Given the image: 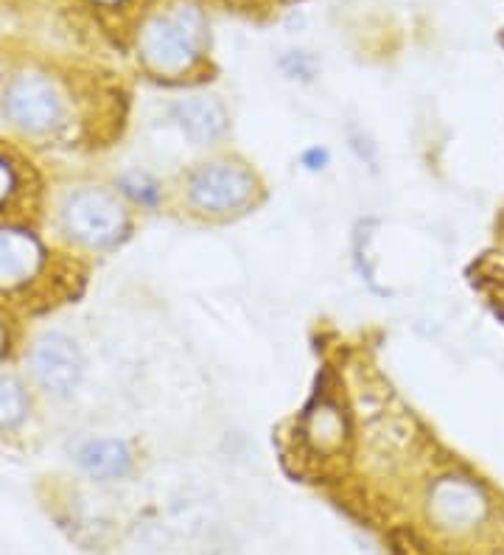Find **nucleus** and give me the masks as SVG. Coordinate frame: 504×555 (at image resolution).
<instances>
[{
  "mask_svg": "<svg viewBox=\"0 0 504 555\" xmlns=\"http://www.w3.org/2000/svg\"><path fill=\"white\" fill-rule=\"evenodd\" d=\"M205 21L196 9H177L155 17L141 37L143 60L160 74H182L202 56Z\"/></svg>",
  "mask_w": 504,
  "mask_h": 555,
  "instance_id": "f257e3e1",
  "label": "nucleus"
},
{
  "mask_svg": "<svg viewBox=\"0 0 504 555\" xmlns=\"http://www.w3.org/2000/svg\"><path fill=\"white\" fill-rule=\"evenodd\" d=\"M62 228L76 244L107 250L127 233V210L101 189H79L62 205Z\"/></svg>",
  "mask_w": 504,
  "mask_h": 555,
  "instance_id": "f03ea898",
  "label": "nucleus"
},
{
  "mask_svg": "<svg viewBox=\"0 0 504 555\" xmlns=\"http://www.w3.org/2000/svg\"><path fill=\"white\" fill-rule=\"evenodd\" d=\"M3 113L14 127L28 135H46L62 121L65 102L54 81L31 70V74L14 76L3 95Z\"/></svg>",
  "mask_w": 504,
  "mask_h": 555,
  "instance_id": "7ed1b4c3",
  "label": "nucleus"
},
{
  "mask_svg": "<svg viewBox=\"0 0 504 555\" xmlns=\"http://www.w3.org/2000/svg\"><path fill=\"white\" fill-rule=\"evenodd\" d=\"M34 382L54 399H67L79 387L85 376V357L79 346L67 334L48 332L42 334L28 357Z\"/></svg>",
  "mask_w": 504,
  "mask_h": 555,
  "instance_id": "20e7f679",
  "label": "nucleus"
},
{
  "mask_svg": "<svg viewBox=\"0 0 504 555\" xmlns=\"http://www.w3.org/2000/svg\"><path fill=\"white\" fill-rule=\"evenodd\" d=\"M256 180L242 166L233 163H208L191 175L189 194L191 203L208 214H230L253 199Z\"/></svg>",
  "mask_w": 504,
  "mask_h": 555,
  "instance_id": "39448f33",
  "label": "nucleus"
},
{
  "mask_svg": "<svg viewBox=\"0 0 504 555\" xmlns=\"http://www.w3.org/2000/svg\"><path fill=\"white\" fill-rule=\"evenodd\" d=\"M431 519L445 530H470L474 525L484 519L488 514V502L484 494L474 482L460 480V477H445L437 482L429 494Z\"/></svg>",
  "mask_w": 504,
  "mask_h": 555,
  "instance_id": "423d86ee",
  "label": "nucleus"
},
{
  "mask_svg": "<svg viewBox=\"0 0 504 555\" xmlns=\"http://www.w3.org/2000/svg\"><path fill=\"white\" fill-rule=\"evenodd\" d=\"M42 267L40 242L26 231L0 228V289L28 284Z\"/></svg>",
  "mask_w": 504,
  "mask_h": 555,
  "instance_id": "0eeeda50",
  "label": "nucleus"
},
{
  "mask_svg": "<svg viewBox=\"0 0 504 555\" xmlns=\"http://www.w3.org/2000/svg\"><path fill=\"white\" fill-rule=\"evenodd\" d=\"M76 463L90 480L115 482L132 472L134 454L127 440L121 438H93L81 443L76 452Z\"/></svg>",
  "mask_w": 504,
  "mask_h": 555,
  "instance_id": "6e6552de",
  "label": "nucleus"
},
{
  "mask_svg": "<svg viewBox=\"0 0 504 555\" xmlns=\"http://www.w3.org/2000/svg\"><path fill=\"white\" fill-rule=\"evenodd\" d=\"M171 116L196 146H210L228 132V116H224L222 104L208 99V95L182 99L171 107Z\"/></svg>",
  "mask_w": 504,
  "mask_h": 555,
  "instance_id": "1a4fd4ad",
  "label": "nucleus"
},
{
  "mask_svg": "<svg viewBox=\"0 0 504 555\" xmlns=\"http://www.w3.org/2000/svg\"><path fill=\"white\" fill-rule=\"evenodd\" d=\"M31 413V399L28 390L17 376L0 373V433H14L26 424Z\"/></svg>",
  "mask_w": 504,
  "mask_h": 555,
  "instance_id": "9d476101",
  "label": "nucleus"
},
{
  "mask_svg": "<svg viewBox=\"0 0 504 555\" xmlns=\"http://www.w3.org/2000/svg\"><path fill=\"white\" fill-rule=\"evenodd\" d=\"M118 189H121L124 197H129L134 205H141V208H155L163 197L160 183L152 180L148 175H143V171H129V175H124L118 180Z\"/></svg>",
  "mask_w": 504,
  "mask_h": 555,
  "instance_id": "9b49d317",
  "label": "nucleus"
},
{
  "mask_svg": "<svg viewBox=\"0 0 504 555\" xmlns=\"http://www.w3.org/2000/svg\"><path fill=\"white\" fill-rule=\"evenodd\" d=\"M14 185H17V175H14L12 163H9L7 157L0 155V205L7 203L9 197H12Z\"/></svg>",
  "mask_w": 504,
  "mask_h": 555,
  "instance_id": "f8f14e48",
  "label": "nucleus"
},
{
  "mask_svg": "<svg viewBox=\"0 0 504 555\" xmlns=\"http://www.w3.org/2000/svg\"><path fill=\"white\" fill-rule=\"evenodd\" d=\"M302 166L311 171H320L328 166V152L320 150V146H314V150H309L306 155H302Z\"/></svg>",
  "mask_w": 504,
  "mask_h": 555,
  "instance_id": "ddd939ff",
  "label": "nucleus"
},
{
  "mask_svg": "<svg viewBox=\"0 0 504 555\" xmlns=\"http://www.w3.org/2000/svg\"><path fill=\"white\" fill-rule=\"evenodd\" d=\"M107 3H109V0H107Z\"/></svg>",
  "mask_w": 504,
  "mask_h": 555,
  "instance_id": "4468645a",
  "label": "nucleus"
}]
</instances>
